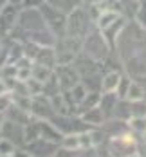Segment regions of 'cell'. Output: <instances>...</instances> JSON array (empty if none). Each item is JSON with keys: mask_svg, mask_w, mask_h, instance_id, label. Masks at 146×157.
<instances>
[{"mask_svg": "<svg viewBox=\"0 0 146 157\" xmlns=\"http://www.w3.org/2000/svg\"><path fill=\"white\" fill-rule=\"evenodd\" d=\"M130 85H132L130 78H126V76H125V78H121V81H119V87H117V96H119V99H125V98H126Z\"/></svg>", "mask_w": 146, "mask_h": 157, "instance_id": "cell-12", "label": "cell"}, {"mask_svg": "<svg viewBox=\"0 0 146 157\" xmlns=\"http://www.w3.org/2000/svg\"><path fill=\"white\" fill-rule=\"evenodd\" d=\"M90 16L87 15L81 7H78L76 11H72L70 15L67 16V34L65 36H70V38H85L87 34V27L90 24Z\"/></svg>", "mask_w": 146, "mask_h": 157, "instance_id": "cell-2", "label": "cell"}, {"mask_svg": "<svg viewBox=\"0 0 146 157\" xmlns=\"http://www.w3.org/2000/svg\"><path fill=\"white\" fill-rule=\"evenodd\" d=\"M135 20L139 22L141 27L146 29V2H143V4L139 6V11H137V15H135Z\"/></svg>", "mask_w": 146, "mask_h": 157, "instance_id": "cell-14", "label": "cell"}, {"mask_svg": "<svg viewBox=\"0 0 146 157\" xmlns=\"http://www.w3.org/2000/svg\"><path fill=\"white\" fill-rule=\"evenodd\" d=\"M18 7H16V4H6L4 7H2V11H0V29H13L15 27V22H18Z\"/></svg>", "mask_w": 146, "mask_h": 157, "instance_id": "cell-5", "label": "cell"}, {"mask_svg": "<svg viewBox=\"0 0 146 157\" xmlns=\"http://www.w3.org/2000/svg\"><path fill=\"white\" fill-rule=\"evenodd\" d=\"M11 105H13V94H11V92L0 96V114H2V112H7V109H9Z\"/></svg>", "mask_w": 146, "mask_h": 157, "instance_id": "cell-13", "label": "cell"}, {"mask_svg": "<svg viewBox=\"0 0 146 157\" xmlns=\"http://www.w3.org/2000/svg\"><path fill=\"white\" fill-rule=\"evenodd\" d=\"M108 42H107V38L103 36V33H92V34H88L87 38H85V42H83V51H85V54L90 58V60H105L107 58V54H108Z\"/></svg>", "mask_w": 146, "mask_h": 157, "instance_id": "cell-1", "label": "cell"}, {"mask_svg": "<svg viewBox=\"0 0 146 157\" xmlns=\"http://www.w3.org/2000/svg\"><path fill=\"white\" fill-rule=\"evenodd\" d=\"M16 148L18 146L13 141H9L6 137L0 139V155H16Z\"/></svg>", "mask_w": 146, "mask_h": 157, "instance_id": "cell-11", "label": "cell"}, {"mask_svg": "<svg viewBox=\"0 0 146 157\" xmlns=\"http://www.w3.org/2000/svg\"><path fill=\"white\" fill-rule=\"evenodd\" d=\"M7 92H11V87L7 85L6 78H0V96H2V94H7Z\"/></svg>", "mask_w": 146, "mask_h": 157, "instance_id": "cell-16", "label": "cell"}, {"mask_svg": "<svg viewBox=\"0 0 146 157\" xmlns=\"http://www.w3.org/2000/svg\"><path fill=\"white\" fill-rule=\"evenodd\" d=\"M81 2H83V0H47L49 6H52L54 9L62 11L65 15H70L72 11H76L81 6Z\"/></svg>", "mask_w": 146, "mask_h": 157, "instance_id": "cell-9", "label": "cell"}, {"mask_svg": "<svg viewBox=\"0 0 146 157\" xmlns=\"http://www.w3.org/2000/svg\"><path fill=\"white\" fill-rule=\"evenodd\" d=\"M144 98H146L144 87L141 83H133L132 81V85H130V89H128V94H126L125 99H128V101H143Z\"/></svg>", "mask_w": 146, "mask_h": 157, "instance_id": "cell-10", "label": "cell"}, {"mask_svg": "<svg viewBox=\"0 0 146 157\" xmlns=\"http://www.w3.org/2000/svg\"><path fill=\"white\" fill-rule=\"evenodd\" d=\"M56 76L60 79V85L63 90H70L74 85L80 83V74L70 67V63H63L56 69Z\"/></svg>", "mask_w": 146, "mask_h": 157, "instance_id": "cell-4", "label": "cell"}, {"mask_svg": "<svg viewBox=\"0 0 146 157\" xmlns=\"http://www.w3.org/2000/svg\"><path fill=\"white\" fill-rule=\"evenodd\" d=\"M121 13L119 11H115V9H103L101 11V15L97 16V20H96V24H97V29L99 31H105L107 27H110L115 20H119L121 18Z\"/></svg>", "mask_w": 146, "mask_h": 157, "instance_id": "cell-6", "label": "cell"}, {"mask_svg": "<svg viewBox=\"0 0 146 157\" xmlns=\"http://www.w3.org/2000/svg\"><path fill=\"white\" fill-rule=\"evenodd\" d=\"M121 74L115 72V71H108L103 79H101V92H117V87H119V81H121Z\"/></svg>", "mask_w": 146, "mask_h": 157, "instance_id": "cell-7", "label": "cell"}, {"mask_svg": "<svg viewBox=\"0 0 146 157\" xmlns=\"http://www.w3.org/2000/svg\"><path fill=\"white\" fill-rule=\"evenodd\" d=\"M2 137L13 141L16 146L25 144V125L7 117V119L2 123Z\"/></svg>", "mask_w": 146, "mask_h": 157, "instance_id": "cell-3", "label": "cell"}, {"mask_svg": "<svg viewBox=\"0 0 146 157\" xmlns=\"http://www.w3.org/2000/svg\"><path fill=\"white\" fill-rule=\"evenodd\" d=\"M105 112L103 109L97 105L94 109H88L83 112V116H81V119H83V123H87V125H101L103 121H105Z\"/></svg>", "mask_w": 146, "mask_h": 157, "instance_id": "cell-8", "label": "cell"}, {"mask_svg": "<svg viewBox=\"0 0 146 157\" xmlns=\"http://www.w3.org/2000/svg\"><path fill=\"white\" fill-rule=\"evenodd\" d=\"M47 0H22V6L24 7H32V9H40Z\"/></svg>", "mask_w": 146, "mask_h": 157, "instance_id": "cell-15", "label": "cell"}, {"mask_svg": "<svg viewBox=\"0 0 146 157\" xmlns=\"http://www.w3.org/2000/svg\"><path fill=\"white\" fill-rule=\"evenodd\" d=\"M9 2H11V4H16V6H18V4H22V0H9Z\"/></svg>", "mask_w": 146, "mask_h": 157, "instance_id": "cell-17", "label": "cell"}]
</instances>
